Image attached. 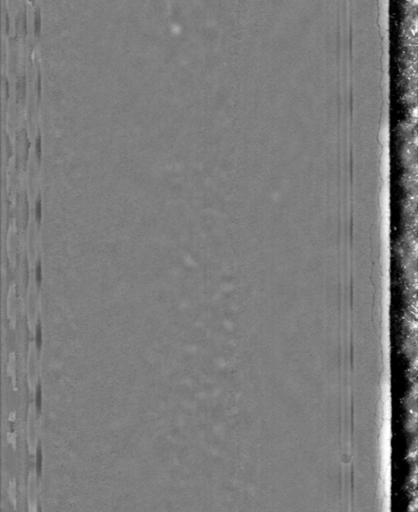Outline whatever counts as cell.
Masks as SVG:
<instances>
[{"mask_svg": "<svg viewBox=\"0 0 418 512\" xmlns=\"http://www.w3.org/2000/svg\"><path fill=\"white\" fill-rule=\"evenodd\" d=\"M35 154H36V157L38 159V161H40L41 159V154H42V146H41V136L38 135L37 139H36V143H35Z\"/></svg>", "mask_w": 418, "mask_h": 512, "instance_id": "cell-8", "label": "cell"}, {"mask_svg": "<svg viewBox=\"0 0 418 512\" xmlns=\"http://www.w3.org/2000/svg\"><path fill=\"white\" fill-rule=\"evenodd\" d=\"M26 496H27V504H28V511L35 512L37 511V503H38V479L37 472L35 467H31L27 478V488H26Z\"/></svg>", "mask_w": 418, "mask_h": 512, "instance_id": "cell-3", "label": "cell"}, {"mask_svg": "<svg viewBox=\"0 0 418 512\" xmlns=\"http://www.w3.org/2000/svg\"><path fill=\"white\" fill-rule=\"evenodd\" d=\"M6 315L9 322V326L12 329H15L16 323H17V313H16V298H15V291L11 289L9 291L8 297H7V304H6Z\"/></svg>", "mask_w": 418, "mask_h": 512, "instance_id": "cell-4", "label": "cell"}, {"mask_svg": "<svg viewBox=\"0 0 418 512\" xmlns=\"http://www.w3.org/2000/svg\"><path fill=\"white\" fill-rule=\"evenodd\" d=\"M6 372L7 376L12 385L14 391H17V376H16V355L12 351L8 355L7 364H6Z\"/></svg>", "mask_w": 418, "mask_h": 512, "instance_id": "cell-5", "label": "cell"}, {"mask_svg": "<svg viewBox=\"0 0 418 512\" xmlns=\"http://www.w3.org/2000/svg\"><path fill=\"white\" fill-rule=\"evenodd\" d=\"M35 217H36V220L38 223L41 222V218H42V206H41V199L38 198L37 201H36V206H35Z\"/></svg>", "mask_w": 418, "mask_h": 512, "instance_id": "cell-7", "label": "cell"}, {"mask_svg": "<svg viewBox=\"0 0 418 512\" xmlns=\"http://www.w3.org/2000/svg\"><path fill=\"white\" fill-rule=\"evenodd\" d=\"M26 441L28 452L34 456L38 447V416L34 402L29 403L26 418Z\"/></svg>", "mask_w": 418, "mask_h": 512, "instance_id": "cell-2", "label": "cell"}, {"mask_svg": "<svg viewBox=\"0 0 418 512\" xmlns=\"http://www.w3.org/2000/svg\"><path fill=\"white\" fill-rule=\"evenodd\" d=\"M35 280H36V284L39 285L40 281H41V263L40 261L37 262V265H36V270H35Z\"/></svg>", "mask_w": 418, "mask_h": 512, "instance_id": "cell-9", "label": "cell"}, {"mask_svg": "<svg viewBox=\"0 0 418 512\" xmlns=\"http://www.w3.org/2000/svg\"><path fill=\"white\" fill-rule=\"evenodd\" d=\"M8 496L9 500L11 501L14 509L16 510L17 507V483L15 478L11 479L8 483Z\"/></svg>", "mask_w": 418, "mask_h": 512, "instance_id": "cell-6", "label": "cell"}, {"mask_svg": "<svg viewBox=\"0 0 418 512\" xmlns=\"http://www.w3.org/2000/svg\"><path fill=\"white\" fill-rule=\"evenodd\" d=\"M38 370H39V360H38V349L36 345V341L34 339L30 340L27 348V356H26V381L28 386L29 393L31 395L35 394L37 385H38Z\"/></svg>", "mask_w": 418, "mask_h": 512, "instance_id": "cell-1", "label": "cell"}]
</instances>
